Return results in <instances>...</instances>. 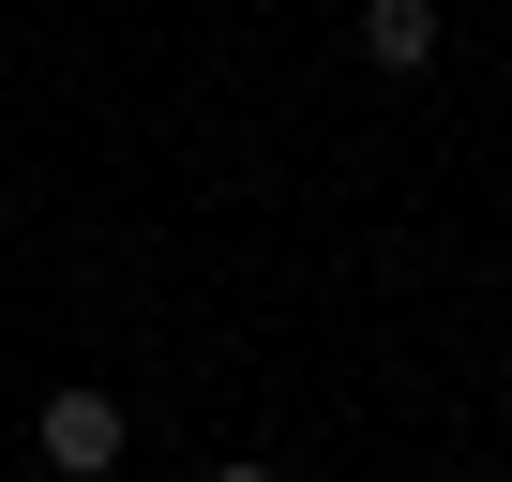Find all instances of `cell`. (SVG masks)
<instances>
[{"label":"cell","instance_id":"cell-1","mask_svg":"<svg viewBox=\"0 0 512 482\" xmlns=\"http://www.w3.org/2000/svg\"><path fill=\"white\" fill-rule=\"evenodd\" d=\"M31 437H46V467H61V482H106L136 422H121V392H91V377H76V392H46V422H31Z\"/></svg>","mask_w":512,"mask_h":482},{"label":"cell","instance_id":"cell-2","mask_svg":"<svg viewBox=\"0 0 512 482\" xmlns=\"http://www.w3.org/2000/svg\"><path fill=\"white\" fill-rule=\"evenodd\" d=\"M362 61L377 76H422L437 61V0H362Z\"/></svg>","mask_w":512,"mask_h":482},{"label":"cell","instance_id":"cell-3","mask_svg":"<svg viewBox=\"0 0 512 482\" xmlns=\"http://www.w3.org/2000/svg\"><path fill=\"white\" fill-rule=\"evenodd\" d=\"M211 482H272V467H211Z\"/></svg>","mask_w":512,"mask_h":482}]
</instances>
